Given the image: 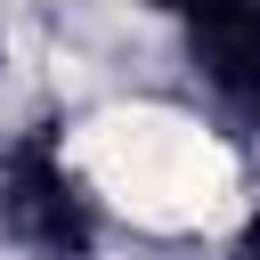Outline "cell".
Returning a JSON list of instances; mask_svg holds the SVG:
<instances>
[{
	"mask_svg": "<svg viewBox=\"0 0 260 260\" xmlns=\"http://www.w3.org/2000/svg\"><path fill=\"white\" fill-rule=\"evenodd\" d=\"M0 236L24 244L32 260H89L98 252V211L81 179L57 162V138L32 130L0 154Z\"/></svg>",
	"mask_w": 260,
	"mask_h": 260,
	"instance_id": "obj_1",
	"label": "cell"
},
{
	"mask_svg": "<svg viewBox=\"0 0 260 260\" xmlns=\"http://www.w3.org/2000/svg\"><path fill=\"white\" fill-rule=\"evenodd\" d=\"M187 65L228 114V130H260V0H187Z\"/></svg>",
	"mask_w": 260,
	"mask_h": 260,
	"instance_id": "obj_2",
	"label": "cell"
},
{
	"mask_svg": "<svg viewBox=\"0 0 260 260\" xmlns=\"http://www.w3.org/2000/svg\"><path fill=\"white\" fill-rule=\"evenodd\" d=\"M228 260H260V211L236 228V244H228Z\"/></svg>",
	"mask_w": 260,
	"mask_h": 260,
	"instance_id": "obj_3",
	"label": "cell"
},
{
	"mask_svg": "<svg viewBox=\"0 0 260 260\" xmlns=\"http://www.w3.org/2000/svg\"><path fill=\"white\" fill-rule=\"evenodd\" d=\"M154 8H187V0H154Z\"/></svg>",
	"mask_w": 260,
	"mask_h": 260,
	"instance_id": "obj_4",
	"label": "cell"
}]
</instances>
